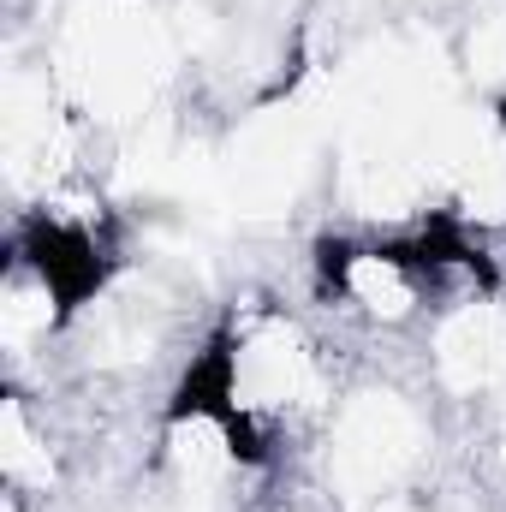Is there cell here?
Wrapping results in <instances>:
<instances>
[{"label":"cell","mask_w":506,"mask_h":512,"mask_svg":"<svg viewBox=\"0 0 506 512\" xmlns=\"http://www.w3.org/2000/svg\"><path fill=\"white\" fill-rule=\"evenodd\" d=\"M423 387L435 393V405H489L506 393V292L483 286L465 298H447L423 334Z\"/></svg>","instance_id":"cell-4"},{"label":"cell","mask_w":506,"mask_h":512,"mask_svg":"<svg viewBox=\"0 0 506 512\" xmlns=\"http://www.w3.org/2000/svg\"><path fill=\"white\" fill-rule=\"evenodd\" d=\"M185 393L221 405L268 453L280 435L316 441L346 382L334 370L328 340L310 322H298L286 304H245L233 310L227 334L203 352V370L191 376Z\"/></svg>","instance_id":"cell-1"},{"label":"cell","mask_w":506,"mask_h":512,"mask_svg":"<svg viewBox=\"0 0 506 512\" xmlns=\"http://www.w3.org/2000/svg\"><path fill=\"white\" fill-rule=\"evenodd\" d=\"M60 471H66V453L48 435V417L36 411V399L24 387H12L6 405H0V477H6V495L24 501V507L48 501L60 489Z\"/></svg>","instance_id":"cell-5"},{"label":"cell","mask_w":506,"mask_h":512,"mask_svg":"<svg viewBox=\"0 0 506 512\" xmlns=\"http://www.w3.org/2000/svg\"><path fill=\"white\" fill-rule=\"evenodd\" d=\"M495 465H501V477H506V393L495 399Z\"/></svg>","instance_id":"cell-7"},{"label":"cell","mask_w":506,"mask_h":512,"mask_svg":"<svg viewBox=\"0 0 506 512\" xmlns=\"http://www.w3.org/2000/svg\"><path fill=\"white\" fill-rule=\"evenodd\" d=\"M399 6H441V0H399Z\"/></svg>","instance_id":"cell-8"},{"label":"cell","mask_w":506,"mask_h":512,"mask_svg":"<svg viewBox=\"0 0 506 512\" xmlns=\"http://www.w3.org/2000/svg\"><path fill=\"white\" fill-rule=\"evenodd\" d=\"M453 66L477 96L506 102V0H483L465 12V24L453 30Z\"/></svg>","instance_id":"cell-6"},{"label":"cell","mask_w":506,"mask_h":512,"mask_svg":"<svg viewBox=\"0 0 506 512\" xmlns=\"http://www.w3.org/2000/svg\"><path fill=\"white\" fill-rule=\"evenodd\" d=\"M42 60L78 120L96 131H131L161 114V90L185 60L179 18L155 0H60Z\"/></svg>","instance_id":"cell-2"},{"label":"cell","mask_w":506,"mask_h":512,"mask_svg":"<svg viewBox=\"0 0 506 512\" xmlns=\"http://www.w3.org/2000/svg\"><path fill=\"white\" fill-rule=\"evenodd\" d=\"M435 393L405 382H346L316 429V483L334 512H399L435 465Z\"/></svg>","instance_id":"cell-3"}]
</instances>
